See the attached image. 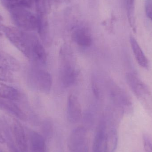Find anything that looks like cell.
Returning <instances> with one entry per match:
<instances>
[{
  "label": "cell",
  "instance_id": "6da1fadb",
  "mask_svg": "<svg viewBox=\"0 0 152 152\" xmlns=\"http://www.w3.org/2000/svg\"><path fill=\"white\" fill-rule=\"evenodd\" d=\"M4 34L19 50L28 59L31 58V49L36 38L32 34L26 33L19 28L4 26Z\"/></svg>",
  "mask_w": 152,
  "mask_h": 152
},
{
  "label": "cell",
  "instance_id": "7a4b0ae2",
  "mask_svg": "<svg viewBox=\"0 0 152 152\" xmlns=\"http://www.w3.org/2000/svg\"><path fill=\"white\" fill-rule=\"evenodd\" d=\"M9 11L12 21L19 28L26 31L37 29V18L25 8H14Z\"/></svg>",
  "mask_w": 152,
  "mask_h": 152
},
{
  "label": "cell",
  "instance_id": "3957f363",
  "mask_svg": "<svg viewBox=\"0 0 152 152\" xmlns=\"http://www.w3.org/2000/svg\"><path fill=\"white\" fill-rule=\"evenodd\" d=\"M87 131L83 126L77 127L72 131L68 142L69 152H85L88 149Z\"/></svg>",
  "mask_w": 152,
  "mask_h": 152
},
{
  "label": "cell",
  "instance_id": "277c9868",
  "mask_svg": "<svg viewBox=\"0 0 152 152\" xmlns=\"http://www.w3.org/2000/svg\"><path fill=\"white\" fill-rule=\"evenodd\" d=\"M62 66L60 70V78L63 86L66 87L70 86L75 83L76 79V72L69 58H67L65 53L62 52Z\"/></svg>",
  "mask_w": 152,
  "mask_h": 152
},
{
  "label": "cell",
  "instance_id": "5b68a950",
  "mask_svg": "<svg viewBox=\"0 0 152 152\" xmlns=\"http://www.w3.org/2000/svg\"><path fill=\"white\" fill-rule=\"evenodd\" d=\"M12 129L16 144L21 152H29L27 140L23 126L15 118L12 119Z\"/></svg>",
  "mask_w": 152,
  "mask_h": 152
},
{
  "label": "cell",
  "instance_id": "8992f818",
  "mask_svg": "<svg viewBox=\"0 0 152 152\" xmlns=\"http://www.w3.org/2000/svg\"><path fill=\"white\" fill-rule=\"evenodd\" d=\"M34 81L36 87L43 93H48L51 88V76L47 71L38 69L34 72Z\"/></svg>",
  "mask_w": 152,
  "mask_h": 152
},
{
  "label": "cell",
  "instance_id": "52a82bcc",
  "mask_svg": "<svg viewBox=\"0 0 152 152\" xmlns=\"http://www.w3.org/2000/svg\"><path fill=\"white\" fill-rule=\"evenodd\" d=\"M68 119L70 123H78L82 118L81 106L76 96L70 95L68 97L67 103Z\"/></svg>",
  "mask_w": 152,
  "mask_h": 152
},
{
  "label": "cell",
  "instance_id": "ba28073f",
  "mask_svg": "<svg viewBox=\"0 0 152 152\" xmlns=\"http://www.w3.org/2000/svg\"><path fill=\"white\" fill-rule=\"evenodd\" d=\"M107 126L106 121L102 118L96 128L93 145V152H104V141Z\"/></svg>",
  "mask_w": 152,
  "mask_h": 152
},
{
  "label": "cell",
  "instance_id": "9c48e42d",
  "mask_svg": "<svg viewBox=\"0 0 152 152\" xmlns=\"http://www.w3.org/2000/svg\"><path fill=\"white\" fill-rule=\"evenodd\" d=\"M30 152H47V147L45 139L42 134L35 131L29 133Z\"/></svg>",
  "mask_w": 152,
  "mask_h": 152
},
{
  "label": "cell",
  "instance_id": "30bf717a",
  "mask_svg": "<svg viewBox=\"0 0 152 152\" xmlns=\"http://www.w3.org/2000/svg\"><path fill=\"white\" fill-rule=\"evenodd\" d=\"M0 109L10 113L21 120L26 119V115L24 112L11 100L0 98Z\"/></svg>",
  "mask_w": 152,
  "mask_h": 152
},
{
  "label": "cell",
  "instance_id": "8fae6325",
  "mask_svg": "<svg viewBox=\"0 0 152 152\" xmlns=\"http://www.w3.org/2000/svg\"><path fill=\"white\" fill-rule=\"evenodd\" d=\"M126 80L131 89L138 97H142L148 93V90L145 85L136 76L133 74H127Z\"/></svg>",
  "mask_w": 152,
  "mask_h": 152
},
{
  "label": "cell",
  "instance_id": "7c38bea8",
  "mask_svg": "<svg viewBox=\"0 0 152 152\" xmlns=\"http://www.w3.org/2000/svg\"><path fill=\"white\" fill-rule=\"evenodd\" d=\"M118 134L116 128L106 131L104 141V152H115L118 144Z\"/></svg>",
  "mask_w": 152,
  "mask_h": 152
},
{
  "label": "cell",
  "instance_id": "4fadbf2b",
  "mask_svg": "<svg viewBox=\"0 0 152 152\" xmlns=\"http://www.w3.org/2000/svg\"><path fill=\"white\" fill-rule=\"evenodd\" d=\"M30 59L41 64H45L47 61L45 50L37 37L32 45Z\"/></svg>",
  "mask_w": 152,
  "mask_h": 152
},
{
  "label": "cell",
  "instance_id": "5bb4252c",
  "mask_svg": "<svg viewBox=\"0 0 152 152\" xmlns=\"http://www.w3.org/2000/svg\"><path fill=\"white\" fill-rule=\"evenodd\" d=\"M130 43L133 53L138 64L143 68L148 69L149 65L147 58L135 38L132 36L130 37Z\"/></svg>",
  "mask_w": 152,
  "mask_h": 152
},
{
  "label": "cell",
  "instance_id": "9a60e30c",
  "mask_svg": "<svg viewBox=\"0 0 152 152\" xmlns=\"http://www.w3.org/2000/svg\"><path fill=\"white\" fill-rule=\"evenodd\" d=\"M73 38L77 44L82 47H89L92 44V38L90 34L83 28H77L74 31Z\"/></svg>",
  "mask_w": 152,
  "mask_h": 152
},
{
  "label": "cell",
  "instance_id": "2e32d148",
  "mask_svg": "<svg viewBox=\"0 0 152 152\" xmlns=\"http://www.w3.org/2000/svg\"><path fill=\"white\" fill-rule=\"evenodd\" d=\"M0 66L11 71H18L20 68L19 62L17 60L1 51H0Z\"/></svg>",
  "mask_w": 152,
  "mask_h": 152
},
{
  "label": "cell",
  "instance_id": "e0dca14e",
  "mask_svg": "<svg viewBox=\"0 0 152 152\" xmlns=\"http://www.w3.org/2000/svg\"><path fill=\"white\" fill-rule=\"evenodd\" d=\"M20 97L19 92L16 88L0 82V98L14 101Z\"/></svg>",
  "mask_w": 152,
  "mask_h": 152
},
{
  "label": "cell",
  "instance_id": "ac0fdd59",
  "mask_svg": "<svg viewBox=\"0 0 152 152\" xmlns=\"http://www.w3.org/2000/svg\"><path fill=\"white\" fill-rule=\"evenodd\" d=\"M1 1L9 11L14 8H29L34 3L33 0H1Z\"/></svg>",
  "mask_w": 152,
  "mask_h": 152
},
{
  "label": "cell",
  "instance_id": "d6986e66",
  "mask_svg": "<svg viewBox=\"0 0 152 152\" xmlns=\"http://www.w3.org/2000/svg\"><path fill=\"white\" fill-rule=\"evenodd\" d=\"M127 14L129 22L133 32H136L135 14V0H126Z\"/></svg>",
  "mask_w": 152,
  "mask_h": 152
},
{
  "label": "cell",
  "instance_id": "ffe728a7",
  "mask_svg": "<svg viewBox=\"0 0 152 152\" xmlns=\"http://www.w3.org/2000/svg\"><path fill=\"white\" fill-rule=\"evenodd\" d=\"M42 136L45 141H50L53 134V126L52 121L49 119L45 120L42 125Z\"/></svg>",
  "mask_w": 152,
  "mask_h": 152
},
{
  "label": "cell",
  "instance_id": "44dd1931",
  "mask_svg": "<svg viewBox=\"0 0 152 152\" xmlns=\"http://www.w3.org/2000/svg\"><path fill=\"white\" fill-rule=\"evenodd\" d=\"M4 137L5 141H7V146L9 148L10 152H21L18 148L16 144L13 142L11 136L10 134V132L8 129H5L4 131Z\"/></svg>",
  "mask_w": 152,
  "mask_h": 152
},
{
  "label": "cell",
  "instance_id": "7402d4cb",
  "mask_svg": "<svg viewBox=\"0 0 152 152\" xmlns=\"http://www.w3.org/2000/svg\"><path fill=\"white\" fill-rule=\"evenodd\" d=\"M13 79L11 71L0 66V81L12 82Z\"/></svg>",
  "mask_w": 152,
  "mask_h": 152
},
{
  "label": "cell",
  "instance_id": "603a6c76",
  "mask_svg": "<svg viewBox=\"0 0 152 152\" xmlns=\"http://www.w3.org/2000/svg\"><path fill=\"white\" fill-rule=\"evenodd\" d=\"M145 10L146 15L152 21V0H146Z\"/></svg>",
  "mask_w": 152,
  "mask_h": 152
},
{
  "label": "cell",
  "instance_id": "cb8c5ba5",
  "mask_svg": "<svg viewBox=\"0 0 152 152\" xmlns=\"http://www.w3.org/2000/svg\"><path fill=\"white\" fill-rule=\"evenodd\" d=\"M145 148L146 152H152V145L149 137L146 134L143 136Z\"/></svg>",
  "mask_w": 152,
  "mask_h": 152
},
{
  "label": "cell",
  "instance_id": "d4e9b609",
  "mask_svg": "<svg viewBox=\"0 0 152 152\" xmlns=\"http://www.w3.org/2000/svg\"><path fill=\"white\" fill-rule=\"evenodd\" d=\"M4 25L0 24V37L2 36L4 34Z\"/></svg>",
  "mask_w": 152,
  "mask_h": 152
},
{
  "label": "cell",
  "instance_id": "484cf974",
  "mask_svg": "<svg viewBox=\"0 0 152 152\" xmlns=\"http://www.w3.org/2000/svg\"><path fill=\"white\" fill-rule=\"evenodd\" d=\"M3 20V18L2 16L0 14V21H1Z\"/></svg>",
  "mask_w": 152,
  "mask_h": 152
},
{
  "label": "cell",
  "instance_id": "4316f807",
  "mask_svg": "<svg viewBox=\"0 0 152 152\" xmlns=\"http://www.w3.org/2000/svg\"><path fill=\"white\" fill-rule=\"evenodd\" d=\"M89 152V151H88V148L87 149V150H86V152Z\"/></svg>",
  "mask_w": 152,
  "mask_h": 152
},
{
  "label": "cell",
  "instance_id": "83f0119b",
  "mask_svg": "<svg viewBox=\"0 0 152 152\" xmlns=\"http://www.w3.org/2000/svg\"><path fill=\"white\" fill-rule=\"evenodd\" d=\"M0 152H3L1 150V149H0Z\"/></svg>",
  "mask_w": 152,
  "mask_h": 152
}]
</instances>
